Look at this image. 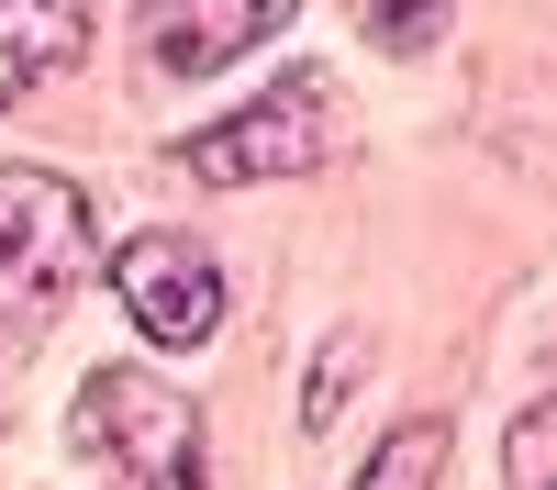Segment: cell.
Listing matches in <instances>:
<instances>
[{
    "instance_id": "obj_8",
    "label": "cell",
    "mask_w": 557,
    "mask_h": 490,
    "mask_svg": "<svg viewBox=\"0 0 557 490\" xmlns=\"http://www.w3.org/2000/svg\"><path fill=\"white\" fill-rule=\"evenodd\" d=\"M546 457H557V401H535L513 424V490H546Z\"/></svg>"
},
{
    "instance_id": "obj_4",
    "label": "cell",
    "mask_w": 557,
    "mask_h": 490,
    "mask_svg": "<svg viewBox=\"0 0 557 490\" xmlns=\"http://www.w3.org/2000/svg\"><path fill=\"white\" fill-rule=\"evenodd\" d=\"M112 290H123V312H134V335L146 345H212V324H223V267L190 246V235H134V246H112Z\"/></svg>"
},
{
    "instance_id": "obj_5",
    "label": "cell",
    "mask_w": 557,
    "mask_h": 490,
    "mask_svg": "<svg viewBox=\"0 0 557 490\" xmlns=\"http://www.w3.org/2000/svg\"><path fill=\"white\" fill-rule=\"evenodd\" d=\"M301 0H146V67L157 78H201V67H235L290 23Z\"/></svg>"
},
{
    "instance_id": "obj_3",
    "label": "cell",
    "mask_w": 557,
    "mask_h": 490,
    "mask_svg": "<svg viewBox=\"0 0 557 490\" xmlns=\"http://www.w3.org/2000/svg\"><path fill=\"white\" fill-rule=\"evenodd\" d=\"M323 156H335V89L323 78H278L268 101H246L235 123L178 146V167L201 190H257V178H290V167H323Z\"/></svg>"
},
{
    "instance_id": "obj_9",
    "label": "cell",
    "mask_w": 557,
    "mask_h": 490,
    "mask_svg": "<svg viewBox=\"0 0 557 490\" xmlns=\"http://www.w3.org/2000/svg\"><path fill=\"white\" fill-rule=\"evenodd\" d=\"M368 23H380V45H391V56H412V45H424V34L446 23V0H380Z\"/></svg>"
},
{
    "instance_id": "obj_7",
    "label": "cell",
    "mask_w": 557,
    "mask_h": 490,
    "mask_svg": "<svg viewBox=\"0 0 557 490\" xmlns=\"http://www.w3.org/2000/svg\"><path fill=\"white\" fill-rule=\"evenodd\" d=\"M435 479H446V424H435V413H412V424L380 435V457H368L346 490H435Z\"/></svg>"
},
{
    "instance_id": "obj_1",
    "label": "cell",
    "mask_w": 557,
    "mask_h": 490,
    "mask_svg": "<svg viewBox=\"0 0 557 490\" xmlns=\"http://www.w3.org/2000/svg\"><path fill=\"white\" fill-rule=\"evenodd\" d=\"M101 267V223H89L78 178L57 167H0V335H45Z\"/></svg>"
},
{
    "instance_id": "obj_6",
    "label": "cell",
    "mask_w": 557,
    "mask_h": 490,
    "mask_svg": "<svg viewBox=\"0 0 557 490\" xmlns=\"http://www.w3.org/2000/svg\"><path fill=\"white\" fill-rule=\"evenodd\" d=\"M78 45H89L78 0H0V112H12L23 89H45L57 67H78Z\"/></svg>"
},
{
    "instance_id": "obj_2",
    "label": "cell",
    "mask_w": 557,
    "mask_h": 490,
    "mask_svg": "<svg viewBox=\"0 0 557 490\" xmlns=\"http://www.w3.org/2000/svg\"><path fill=\"white\" fill-rule=\"evenodd\" d=\"M78 457H101L112 490H212V457H201V401L168 390L157 368H101L78 390Z\"/></svg>"
}]
</instances>
